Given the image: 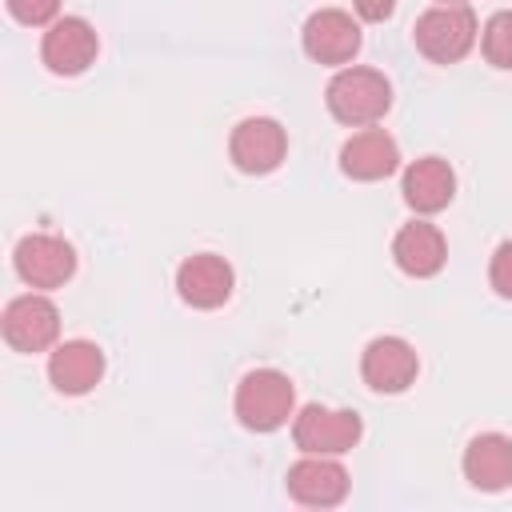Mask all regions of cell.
Wrapping results in <instances>:
<instances>
[{"instance_id": "6da1fadb", "label": "cell", "mask_w": 512, "mask_h": 512, "mask_svg": "<svg viewBox=\"0 0 512 512\" xmlns=\"http://www.w3.org/2000/svg\"><path fill=\"white\" fill-rule=\"evenodd\" d=\"M324 104H328L332 120H340L344 128H372L392 108V80L384 72H376V68L344 64L328 80Z\"/></svg>"}, {"instance_id": "7a4b0ae2", "label": "cell", "mask_w": 512, "mask_h": 512, "mask_svg": "<svg viewBox=\"0 0 512 512\" xmlns=\"http://www.w3.org/2000/svg\"><path fill=\"white\" fill-rule=\"evenodd\" d=\"M236 420L248 432H276L296 416V384L280 368H252L236 384Z\"/></svg>"}, {"instance_id": "3957f363", "label": "cell", "mask_w": 512, "mask_h": 512, "mask_svg": "<svg viewBox=\"0 0 512 512\" xmlns=\"http://www.w3.org/2000/svg\"><path fill=\"white\" fill-rule=\"evenodd\" d=\"M480 36L476 12L468 4H432L412 24V44L432 64H460Z\"/></svg>"}, {"instance_id": "277c9868", "label": "cell", "mask_w": 512, "mask_h": 512, "mask_svg": "<svg viewBox=\"0 0 512 512\" xmlns=\"http://www.w3.org/2000/svg\"><path fill=\"white\" fill-rule=\"evenodd\" d=\"M364 420L352 408H328V404H304L292 416V440L300 452L312 456H344L360 444Z\"/></svg>"}, {"instance_id": "5b68a950", "label": "cell", "mask_w": 512, "mask_h": 512, "mask_svg": "<svg viewBox=\"0 0 512 512\" xmlns=\"http://www.w3.org/2000/svg\"><path fill=\"white\" fill-rule=\"evenodd\" d=\"M12 268L28 288H60L76 276V248L52 232H28L12 248Z\"/></svg>"}, {"instance_id": "8992f818", "label": "cell", "mask_w": 512, "mask_h": 512, "mask_svg": "<svg viewBox=\"0 0 512 512\" xmlns=\"http://www.w3.org/2000/svg\"><path fill=\"white\" fill-rule=\"evenodd\" d=\"M0 332L8 340L12 352H48L60 340V308L44 296V292H24L16 300H8Z\"/></svg>"}, {"instance_id": "52a82bcc", "label": "cell", "mask_w": 512, "mask_h": 512, "mask_svg": "<svg viewBox=\"0 0 512 512\" xmlns=\"http://www.w3.org/2000/svg\"><path fill=\"white\" fill-rule=\"evenodd\" d=\"M228 156L244 176H268L288 156V132L272 116H248L228 136Z\"/></svg>"}, {"instance_id": "ba28073f", "label": "cell", "mask_w": 512, "mask_h": 512, "mask_svg": "<svg viewBox=\"0 0 512 512\" xmlns=\"http://www.w3.org/2000/svg\"><path fill=\"white\" fill-rule=\"evenodd\" d=\"M300 44H304L308 60L328 64V68H344L348 60H356V52L364 44L360 20H352V12H344V8H320L304 20Z\"/></svg>"}, {"instance_id": "9c48e42d", "label": "cell", "mask_w": 512, "mask_h": 512, "mask_svg": "<svg viewBox=\"0 0 512 512\" xmlns=\"http://www.w3.org/2000/svg\"><path fill=\"white\" fill-rule=\"evenodd\" d=\"M360 376L376 396H400L420 376V356L404 336H376L360 356Z\"/></svg>"}, {"instance_id": "30bf717a", "label": "cell", "mask_w": 512, "mask_h": 512, "mask_svg": "<svg viewBox=\"0 0 512 512\" xmlns=\"http://www.w3.org/2000/svg\"><path fill=\"white\" fill-rule=\"evenodd\" d=\"M284 488L304 508H336V504H344V496L352 488V476H348V468L336 456H312V452H304L284 472Z\"/></svg>"}, {"instance_id": "8fae6325", "label": "cell", "mask_w": 512, "mask_h": 512, "mask_svg": "<svg viewBox=\"0 0 512 512\" xmlns=\"http://www.w3.org/2000/svg\"><path fill=\"white\" fill-rule=\"evenodd\" d=\"M100 36L84 16H60L40 40V60L52 76H80L96 64Z\"/></svg>"}, {"instance_id": "7c38bea8", "label": "cell", "mask_w": 512, "mask_h": 512, "mask_svg": "<svg viewBox=\"0 0 512 512\" xmlns=\"http://www.w3.org/2000/svg\"><path fill=\"white\" fill-rule=\"evenodd\" d=\"M232 288H236V272L216 252H196L176 268V292L188 308L212 312L232 300Z\"/></svg>"}, {"instance_id": "4fadbf2b", "label": "cell", "mask_w": 512, "mask_h": 512, "mask_svg": "<svg viewBox=\"0 0 512 512\" xmlns=\"http://www.w3.org/2000/svg\"><path fill=\"white\" fill-rule=\"evenodd\" d=\"M400 168V144L384 128H360L340 144V172L360 184L388 180Z\"/></svg>"}, {"instance_id": "5bb4252c", "label": "cell", "mask_w": 512, "mask_h": 512, "mask_svg": "<svg viewBox=\"0 0 512 512\" xmlns=\"http://www.w3.org/2000/svg\"><path fill=\"white\" fill-rule=\"evenodd\" d=\"M400 196L416 216H436L456 196V172L444 156H420L400 176Z\"/></svg>"}, {"instance_id": "9a60e30c", "label": "cell", "mask_w": 512, "mask_h": 512, "mask_svg": "<svg viewBox=\"0 0 512 512\" xmlns=\"http://www.w3.org/2000/svg\"><path fill=\"white\" fill-rule=\"evenodd\" d=\"M392 260L404 276L412 280H428L448 264V240L436 224H428L424 216L400 224V232L392 236Z\"/></svg>"}, {"instance_id": "2e32d148", "label": "cell", "mask_w": 512, "mask_h": 512, "mask_svg": "<svg viewBox=\"0 0 512 512\" xmlns=\"http://www.w3.org/2000/svg\"><path fill=\"white\" fill-rule=\"evenodd\" d=\"M104 380V352L92 340H64L48 352V384L60 396H88Z\"/></svg>"}, {"instance_id": "e0dca14e", "label": "cell", "mask_w": 512, "mask_h": 512, "mask_svg": "<svg viewBox=\"0 0 512 512\" xmlns=\"http://www.w3.org/2000/svg\"><path fill=\"white\" fill-rule=\"evenodd\" d=\"M464 480L476 492H504L512 488V436L504 432H480L464 448Z\"/></svg>"}, {"instance_id": "ac0fdd59", "label": "cell", "mask_w": 512, "mask_h": 512, "mask_svg": "<svg viewBox=\"0 0 512 512\" xmlns=\"http://www.w3.org/2000/svg\"><path fill=\"white\" fill-rule=\"evenodd\" d=\"M480 48H484V60L500 72H512V8L488 16L484 32H480Z\"/></svg>"}, {"instance_id": "d6986e66", "label": "cell", "mask_w": 512, "mask_h": 512, "mask_svg": "<svg viewBox=\"0 0 512 512\" xmlns=\"http://www.w3.org/2000/svg\"><path fill=\"white\" fill-rule=\"evenodd\" d=\"M8 16L24 28H48L60 20V0H4Z\"/></svg>"}, {"instance_id": "ffe728a7", "label": "cell", "mask_w": 512, "mask_h": 512, "mask_svg": "<svg viewBox=\"0 0 512 512\" xmlns=\"http://www.w3.org/2000/svg\"><path fill=\"white\" fill-rule=\"evenodd\" d=\"M488 284L500 300H512V240L496 244L492 260H488Z\"/></svg>"}, {"instance_id": "44dd1931", "label": "cell", "mask_w": 512, "mask_h": 512, "mask_svg": "<svg viewBox=\"0 0 512 512\" xmlns=\"http://www.w3.org/2000/svg\"><path fill=\"white\" fill-rule=\"evenodd\" d=\"M352 4H356V16L368 24H384L396 12V0H352Z\"/></svg>"}, {"instance_id": "7402d4cb", "label": "cell", "mask_w": 512, "mask_h": 512, "mask_svg": "<svg viewBox=\"0 0 512 512\" xmlns=\"http://www.w3.org/2000/svg\"><path fill=\"white\" fill-rule=\"evenodd\" d=\"M436 4H464V0H436Z\"/></svg>"}]
</instances>
